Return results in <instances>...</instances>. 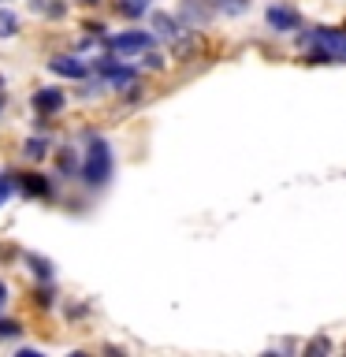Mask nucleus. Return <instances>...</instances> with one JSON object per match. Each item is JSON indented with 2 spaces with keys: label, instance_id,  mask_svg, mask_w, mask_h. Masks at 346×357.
Wrapping results in <instances>:
<instances>
[{
  "label": "nucleus",
  "instance_id": "a211bd4d",
  "mask_svg": "<svg viewBox=\"0 0 346 357\" xmlns=\"http://www.w3.org/2000/svg\"><path fill=\"white\" fill-rule=\"evenodd\" d=\"M60 167H63V172H75V156L67 153V149L60 153Z\"/></svg>",
  "mask_w": 346,
  "mask_h": 357
},
{
  "label": "nucleus",
  "instance_id": "6e6552de",
  "mask_svg": "<svg viewBox=\"0 0 346 357\" xmlns=\"http://www.w3.org/2000/svg\"><path fill=\"white\" fill-rule=\"evenodd\" d=\"M153 30L160 33V38H167V41H179V33H183V30H179V22L172 15H164V11H156V15H153Z\"/></svg>",
  "mask_w": 346,
  "mask_h": 357
},
{
  "label": "nucleus",
  "instance_id": "412c9836",
  "mask_svg": "<svg viewBox=\"0 0 346 357\" xmlns=\"http://www.w3.org/2000/svg\"><path fill=\"white\" fill-rule=\"evenodd\" d=\"M82 4H97V0H82Z\"/></svg>",
  "mask_w": 346,
  "mask_h": 357
},
{
  "label": "nucleus",
  "instance_id": "f03ea898",
  "mask_svg": "<svg viewBox=\"0 0 346 357\" xmlns=\"http://www.w3.org/2000/svg\"><path fill=\"white\" fill-rule=\"evenodd\" d=\"M112 145L97 134H89V145H86V160H82V178L89 186H105L112 178Z\"/></svg>",
  "mask_w": 346,
  "mask_h": 357
},
{
  "label": "nucleus",
  "instance_id": "dca6fc26",
  "mask_svg": "<svg viewBox=\"0 0 346 357\" xmlns=\"http://www.w3.org/2000/svg\"><path fill=\"white\" fill-rule=\"evenodd\" d=\"M145 67H153V71H160V67H164V56H160V52H145Z\"/></svg>",
  "mask_w": 346,
  "mask_h": 357
},
{
  "label": "nucleus",
  "instance_id": "39448f33",
  "mask_svg": "<svg viewBox=\"0 0 346 357\" xmlns=\"http://www.w3.org/2000/svg\"><path fill=\"white\" fill-rule=\"evenodd\" d=\"M33 112H38L41 119H49V116H56V112L63 108V89H56V86H45V89H38L33 93Z\"/></svg>",
  "mask_w": 346,
  "mask_h": 357
},
{
  "label": "nucleus",
  "instance_id": "1a4fd4ad",
  "mask_svg": "<svg viewBox=\"0 0 346 357\" xmlns=\"http://www.w3.org/2000/svg\"><path fill=\"white\" fill-rule=\"evenodd\" d=\"M22 190H27L30 197H49L52 186L45 183V175H22Z\"/></svg>",
  "mask_w": 346,
  "mask_h": 357
},
{
  "label": "nucleus",
  "instance_id": "7ed1b4c3",
  "mask_svg": "<svg viewBox=\"0 0 346 357\" xmlns=\"http://www.w3.org/2000/svg\"><path fill=\"white\" fill-rule=\"evenodd\" d=\"M108 49H112V52H119V56L149 52V49H153V33H145V30H127V33H116V38H108Z\"/></svg>",
  "mask_w": 346,
  "mask_h": 357
},
{
  "label": "nucleus",
  "instance_id": "20e7f679",
  "mask_svg": "<svg viewBox=\"0 0 346 357\" xmlns=\"http://www.w3.org/2000/svg\"><path fill=\"white\" fill-rule=\"evenodd\" d=\"M264 19H268V26L279 30V33L301 30V11H298V8H290V4H272V8L264 11Z\"/></svg>",
  "mask_w": 346,
  "mask_h": 357
},
{
  "label": "nucleus",
  "instance_id": "ddd939ff",
  "mask_svg": "<svg viewBox=\"0 0 346 357\" xmlns=\"http://www.w3.org/2000/svg\"><path fill=\"white\" fill-rule=\"evenodd\" d=\"M45 149H49V142H45V138H30L27 145H22V153H27L30 160H41V156H45Z\"/></svg>",
  "mask_w": 346,
  "mask_h": 357
},
{
  "label": "nucleus",
  "instance_id": "f8f14e48",
  "mask_svg": "<svg viewBox=\"0 0 346 357\" xmlns=\"http://www.w3.org/2000/svg\"><path fill=\"white\" fill-rule=\"evenodd\" d=\"M19 30V19H15V11H0V38H11V33Z\"/></svg>",
  "mask_w": 346,
  "mask_h": 357
},
{
  "label": "nucleus",
  "instance_id": "9b49d317",
  "mask_svg": "<svg viewBox=\"0 0 346 357\" xmlns=\"http://www.w3.org/2000/svg\"><path fill=\"white\" fill-rule=\"evenodd\" d=\"M27 264L33 268V275H38V279H45V283L52 279V264L45 261V257H27Z\"/></svg>",
  "mask_w": 346,
  "mask_h": 357
},
{
  "label": "nucleus",
  "instance_id": "0eeeda50",
  "mask_svg": "<svg viewBox=\"0 0 346 357\" xmlns=\"http://www.w3.org/2000/svg\"><path fill=\"white\" fill-rule=\"evenodd\" d=\"M49 71L60 78H86V63L78 56H56V60H49Z\"/></svg>",
  "mask_w": 346,
  "mask_h": 357
},
{
  "label": "nucleus",
  "instance_id": "aec40b11",
  "mask_svg": "<svg viewBox=\"0 0 346 357\" xmlns=\"http://www.w3.org/2000/svg\"><path fill=\"white\" fill-rule=\"evenodd\" d=\"M4 301H8V287L0 283V309H4Z\"/></svg>",
  "mask_w": 346,
  "mask_h": 357
},
{
  "label": "nucleus",
  "instance_id": "f257e3e1",
  "mask_svg": "<svg viewBox=\"0 0 346 357\" xmlns=\"http://www.w3.org/2000/svg\"><path fill=\"white\" fill-rule=\"evenodd\" d=\"M298 41L309 49V63H346V30L313 26Z\"/></svg>",
  "mask_w": 346,
  "mask_h": 357
},
{
  "label": "nucleus",
  "instance_id": "4be33fe9",
  "mask_svg": "<svg viewBox=\"0 0 346 357\" xmlns=\"http://www.w3.org/2000/svg\"><path fill=\"white\" fill-rule=\"evenodd\" d=\"M0 105H4V97H0Z\"/></svg>",
  "mask_w": 346,
  "mask_h": 357
},
{
  "label": "nucleus",
  "instance_id": "2eb2a0df",
  "mask_svg": "<svg viewBox=\"0 0 346 357\" xmlns=\"http://www.w3.org/2000/svg\"><path fill=\"white\" fill-rule=\"evenodd\" d=\"M19 335H22V328L15 320H0V339H19Z\"/></svg>",
  "mask_w": 346,
  "mask_h": 357
},
{
  "label": "nucleus",
  "instance_id": "6ab92c4d",
  "mask_svg": "<svg viewBox=\"0 0 346 357\" xmlns=\"http://www.w3.org/2000/svg\"><path fill=\"white\" fill-rule=\"evenodd\" d=\"M11 197V178H0V205Z\"/></svg>",
  "mask_w": 346,
  "mask_h": 357
},
{
  "label": "nucleus",
  "instance_id": "4468645a",
  "mask_svg": "<svg viewBox=\"0 0 346 357\" xmlns=\"http://www.w3.org/2000/svg\"><path fill=\"white\" fill-rule=\"evenodd\" d=\"M216 4H220L223 15H239V11H246V4H250V0H216Z\"/></svg>",
  "mask_w": 346,
  "mask_h": 357
},
{
  "label": "nucleus",
  "instance_id": "423d86ee",
  "mask_svg": "<svg viewBox=\"0 0 346 357\" xmlns=\"http://www.w3.org/2000/svg\"><path fill=\"white\" fill-rule=\"evenodd\" d=\"M97 71L105 75V82L108 86H134V78H138V71L134 67H123V63H116V60H97Z\"/></svg>",
  "mask_w": 346,
  "mask_h": 357
},
{
  "label": "nucleus",
  "instance_id": "9d476101",
  "mask_svg": "<svg viewBox=\"0 0 346 357\" xmlns=\"http://www.w3.org/2000/svg\"><path fill=\"white\" fill-rule=\"evenodd\" d=\"M145 8H149V0H119V4H116V11H119V15H127V19L145 15Z\"/></svg>",
  "mask_w": 346,
  "mask_h": 357
},
{
  "label": "nucleus",
  "instance_id": "f3484780",
  "mask_svg": "<svg viewBox=\"0 0 346 357\" xmlns=\"http://www.w3.org/2000/svg\"><path fill=\"white\" fill-rule=\"evenodd\" d=\"M331 350V342L328 339H317V342H309V354H328Z\"/></svg>",
  "mask_w": 346,
  "mask_h": 357
}]
</instances>
